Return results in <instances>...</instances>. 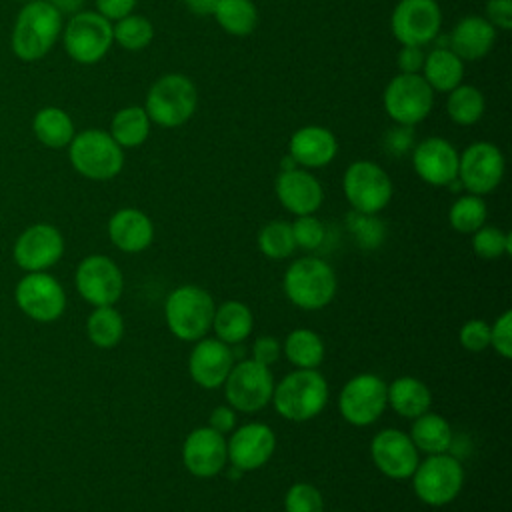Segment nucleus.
<instances>
[{
    "mask_svg": "<svg viewBox=\"0 0 512 512\" xmlns=\"http://www.w3.org/2000/svg\"><path fill=\"white\" fill-rule=\"evenodd\" d=\"M472 248L480 258H498L512 252V238L496 226H480L472 232Z\"/></svg>",
    "mask_w": 512,
    "mask_h": 512,
    "instance_id": "nucleus-40",
    "label": "nucleus"
},
{
    "mask_svg": "<svg viewBox=\"0 0 512 512\" xmlns=\"http://www.w3.org/2000/svg\"><path fill=\"white\" fill-rule=\"evenodd\" d=\"M284 354L296 368L316 370L324 360V342L314 330L296 328L284 340Z\"/></svg>",
    "mask_w": 512,
    "mask_h": 512,
    "instance_id": "nucleus-34",
    "label": "nucleus"
},
{
    "mask_svg": "<svg viewBox=\"0 0 512 512\" xmlns=\"http://www.w3.org/2000/svg\"><path fill=\"white\" fill-rule=\"evenodd\" d=\"M114 42L112 22L98 12H78L64 28V48L78 64H96Z\"/></svg>",
    "mask_w": 512,
    "mask_h": 512,
    "instance_id": "nucleus-10",
    "label": "nucleus"
},
{
    "mask_svg": "<svg viewBox=\"0 0 512 512\" xmlns=\"http://www.w3.org/2000/svg\"><path fill=\"white\" fill-rule=\"evenodd\" d=\"M36 138L48 148H64L74 138V122L62 108L46 106L36 112L32 120Z\"/></svg>",
    "mask_w": 512,
    "mask_h": 512,
    "instance_id": "nucleus-31",
    "label": "nucleus"
},
{
    "mask_svg": "<svg viewBox=\"0 0 512 512\" xmlns=\"http://www.w3.org/2000/svg\"><path fill=\"white\" fill-rule=\"evenodd\" d=\"M112 36H114V42L120 44L124 50L138 52L148 48V44L152 42L154 26L148 18L140 14H128L116 20V24L112 26Z\"/></svg>",
    "mask_w": 512,
    "mask_h": 512,
    "instance_id": "nucleus-37",
    "label": "nucleus"
},
{
    "mask_svg": "<svg viewBox=\"0 0 512 512\" xmlns=\"http://www.w3.org/2000/svg\"><path fill=\"white\" fill-rule=\"evenodd\" d=\"M290 226L296 246L304 250H316L324 242V224L312 214L298 216Z\"/></svg>",
    "mask_w": 512,
    "mask_h": 512,
    "instance_id": "nucleus-43",
    "label": "nucleus"
},
{
    "mask_svg": "<svg viewBox=\"0 0 512 512\" xmlns=\"http://www.w3.org/2000/svg\"><path fill=\"white\" fill-rule=\"evenodd\" d=\"M488 216L486 210V202L482 200V196L476 194H464L460 196L448 212V220L450 226L460 232V234H472L476 232L480 226H484Z\"/></svg>",
    "mask_w": 512,
    "mask_h": 512,
    "instance_id": "nucleus-38",
    "label": "nucleus"
},
{
    "mask_svg": "<svg viewBox=\"0 0 512 512\" xmlns=\"http://www.w3.org/2000/svg\"><path fill=\"white\" fill-rule=\"evenodd\" d=\"M496 42V28L478 14H468L456 22L450 34V50L462 60L484 58Z\"/></svg>",
    "mask_w": 512,
    "mask_h": 512,
    "instance_id": "nucleus-26",
    "label": "nucleus"
},
{
    "mask_svg": "<svg viewBox=\"0 0 512 512\" xmlns=\"http://www.w3.org/2000/svg\"><path fill=\"white\" fill-rule=\"evenodd\" d=\"M138 0H96V12L106 20L116 22L134 12Z\"/></svg>",
    "mask_w": 512,
    "mask_h": 512,
    "instance_id": "nucleus-49",
    "label": "nucleus"
},
{
    "mask_svg": "<svg viewBox=\"0 0 512 512\" xmlns=\"http://www.w3.org/2000/svg\"><path fill=\"white\" fill-rule=\"evenodd\" d=\"M212 16L230 36H248L258 24V10L252 0H216Z\"/></svg>",
    "mask_w": 512,
    "mask_h": 512,
    "instance_id": "nucleus-33",
    "label": "nucleus"
},
{
    "mask_svg": "<svg viewBox=\"0 0 512 512\" xmlns=\"http://www.w3.org/2000/svg\"><path fill=\"white\" fill-rule=\"evenodd\" d=\"M64 252V240L60 232L50 224L30 226L14 246L16 262L32 272H40L52 266Z\"/></svg>",
    "mask_w": 512,
    "mask_h": 512,
    "instance_id": "nucleus-23",
    "label": "nucleus"
},
{
    "mask_svg": "<svg viewBox=\"0 0 512 512\" xmlns=\"http://www.w3.org/2000/svg\"><path fill=\"white\" fill-rule=\"evenodd\" d=\"M214 300L200 286H180L172 290L164 304V316L170 332L186 342H196L208 334L214 318Z\"/></svg>",
    "mask_w": 512,
    "mask_h": 512,
    "instance_id": "nucleus-5",
    "label": "nucleus"
},
{
    "mask_svg": "<svg viewBox=\"0 0 512 512\" xmlns=\"http://www.w3.org/2000/svg\"><path fill=\"white\" fill-rule=\"evenodd\" d=\"M108 236L122 252H142L152 244L154 226L148 214L138 208H122L108 222Z\"/></svg>",
    "mask_w": 512,
    "mask_h": 512,
    "instance_id": "nucleus-25",
    "label": "nucleus"
},
{
    "mask_svg": "<svg viewBox=\"0 0 512 512\" xmlns=\"http://www.w3.org/2000/svg\"><path fill=\"white\" fill-rule=\"evenodd\" d=\"M258 246H260L262 254L272 260L288 258L296 250L292 226L284 220L268 222L258 234Z\"/></svg>",
    "mask_w": 512,
    "mask_h": 512,
    "instance_id": "nucleus-39",
    "label": "nucleus"
},
{
    "mask_svg": "<svg viewBox=\"0 0 512 512\" xmlns=\"http://www.w3.org/2000/svg\"><path fill=\"white\" fill-rule=\"evenodd\" d=\"M290 158L300 168H322L328 166L338 154V140L332 130L324 126H302L288 142Z\"/></svg>",
    "mask_w": 512,
    "mask_h": 512,
    "instance_id": "nucleus-24",
    "label": "nucleus"
},
{
    "mask_svg": "<svg viewBox=\"0 0 512 512\" xmlns=\"http://www.w3.org/2000/svg\"><path fill=\"white\" fill-rule=\"evenodd\" d=\"M414 144V126H404V124H396L394 128H390L384 134V148L392 154V156H402L406 154Z\"/></svg>",
    "mask_w": 512,
    "mask_h": 512,
    "instance_id": "nucleus-46",
    "label": "nucleus"
},
{
    "mask_svg": "<svg viewBox=\"0 0 512 512\" xmlns=\"http://www.w3.org/2000/svg\"><path fill=\"white\" fill-rule=\"evenodd\" d=\"M442 26V12L436 0H398L390 16L392 36L402 46L430 44Z\"/></svg>",
    "mask_w": 512,
    "mask_h": 512,
    "instance_id": "nucleus-12",
    "label": "nucleus"
},
{
    "mask_svg": "<svg viewBox=\"0 0 512 512\" xmlns=\"http://www.w3.org/2000/svg\"><path fill=\"white\" fill-rule=\"evenodd\" d=\"M384 110L396 122L404 126H416L422 122L434 106V90L422 78V74H396L384 88Z\"/></svg>",
    "mask_w": 512,
    "mask_h": 512,
    "instance_id": "nucleus-9",
    "label": "nucleus"
},
{
    "mask_svg": "<svg viewBox=\"0 0 512 512\" xmlns=\"http://www.w3.org/2000/svg\"><path fill=\"white\" fill-rule=\"evenodd\" d=\"M62 32V12L48 0H30L18 12L12 50L20 60L32 62L46 56Z\"/></svg>",
    "mask_w": 512,
    "mask_h": 512,
    "instance_id": "nucleus-1",
    "label": "nucleus"
},
{
    "mask_svg": "<svg viewBox=\"0 0 512 512\" xmlns=\"http://www.w3.org/2000/svg\"><path fill=\"white\" fill-rule=\"evenodd\" d=\"M88 338L98 348H112L124 334V320L112 306H96L88 318Z\"/></svg>",
    "mask_w": 512,
    "mask_h": 512,
    "instance_id": "nucleus-36",
    "label": "nucleus"
},
{
    "mask_svg": "<svg viewBox=\"0 0 512 512\" xmlns=\"http://www.w3.org/2000/svg\"><path fill=\"white\" fill-rule=\"evenodd\" d=\"M252 326V310L240 300H228L214 310L212 328L216 332V338L228 346L244 342L250 336Z\"/></svg>",
    "mask_w": 512,
    "mask_h": 512,
    "instance_id": "nucleus-28",
    "label": "nucleus"
},
{
    "mask_svg": "<svg viewBox=\"0 0 512 512\" xmlns=\"http://www.w3.org/2000/svg\"><path fill=\"white\" fill-rule=\"evenodd\" d=\"M284 294L302 310H320L336 296V274L316 256L298 258L284 272Z\"/></svg>",
    "mask_w": 512,
    "mask_h": 512,
    "instance_id": "nucleus-4",
    "label": "nucleus"
},
{
    "mask_svg": "<svg viewBox=\"0 0 512 512\" xmlns=\"http://www.w3.org/2000/svg\"><path fill=\"white\" fill-rule=\"evenodd\" d=\"M76 288L94 306H112L124 290L120 268L108 256H88L76 270Z\"/></svg>",
    "mask_w": 512,
    "mask_h": 512,
    "instance_id": "nucleus-15",
    "label": "nucleus"
},
{
    "mask_svg": "<svg viewBox=\"0 0 512 512\" xmlns=\"http://www.w3.org/2000/svg\"><path fill=\"white\" fill-rule=\"evenodd\" d=\"M198 104L194 82L178 72L160 76L148 90L144 110L150 122L162 128H178L186 124Z\"/></svg>",
    "mask_w": 512,
    "mask_h": 512,
    "instance_id": "nucleus-3",
    "label": "nucleus"
},
{
    "mask_svg": "<svg viewBox=\"0 0 512 512\" xmlns=\"http://www.w3.org/2000/svg\"><path fill=\"white\" fill-rule=\"evenodd\" d=\"M184 4L194 16H208L214 12L216 0H184Z\"/></svg>",
    "mask_w": 512,
    "mask_h": 512,
    "instance_id": "nucleus-52",
    "label": "nucleus"
},
{
    "mask_svg": "<svg viewBox=\"0 0 512 512\" xmlns=\"http://www.w3.org/2000/svg\"><path fill=\"white\" fill-rule=\"evenodd\" d=\"M28 2H30V0H28Z\"/></svg>",
    "mask_w": 512,
    "mask_h": 512,
    "instance_id": "nucleus-53",
    "label": "nucleus"
},
{
    "mask_svg": "<svg viewBox=\"0 0 512 512\" xmlns=\"http://www.w3.org/2000/svg\"><path fill=\"white\" fill-rule=\"evenodd\" d=\"M276 448V436L270 426L262 422H248L234 430L232 438L226 440L228 460L240 472L256 470L264 466Z\"/></svg>",
    "mask_w": 512,
    "mask_h": 512,
    "instance_id": "nucleus-18",
    "label": "nucleus"
},
{
    "mask_svg": "<svg viewBox=\"0 0 512 512\" xmlns=\"http://www.w3.org/2000/svg\"><path fill=\"white\" fill-rule=\"evenodd\" d=\"M286 512H324V498L320 490L308 482H296L284 496Z\"/></svg>",
    "mask_w": 512,
    "mask_h": 512,
    "instance_id": "nucleus-41",
    "label": "nucleus"
},
{
    "mask_svg": "<svg viewBox=\"0 0 512 512\" xmlns=\"http://www.w3.org/2000/svg\"><path fill=\"white\" fill-rule=\"evenodd\" d=\"M16 300L28 316L40 322L56 320L66 306L62 286L52 276L42 272H34L18 284Z\"/></svg>",
    "mask_w": 512,
    "mask_h": 512,
    "instance_id": "nucleus-20",
    "label": "nucleus"
},
{
    "mask_svg": "<svg viewBox=\"0 0 512 512\" xmlns=\"http://www.w3.org/2000/svg\"><path fill=\"white\" fill-rule=\"evenodd\" d=\"M460 344L470 352H482L490 346V326L484 320H468L460 328Z\"/></svg>",
    "mask_w": 512,
    "mask_h": 512,
    "instance_id": "nucleus-45",
    "label": "nucleus"
},
{
    "mask_svg": "<svg viewBox=\"0 0 512 512\" xmlns=\"http://www.w3.org/2000/svg\"><path fill=\"white\" fill-rule=\"evenodd\" d=\"M370 454L376 464V468L394 480H404L410 478L420 462L418 450L412 444L410 436L396 430V428H386L380 430L370 444Z\"/></svg>",
    "mask_w": 512,
    "mask_h": 512,
    "instance_id": "nucleus-16",
    "label": "nucleus"
},
{
    "mask_svg": "<svg viewBox=\"0 0 512 512\" xmlns=\"http://www.w3.org/2000/svg\"><path fill=\"white\" fill-rule=\"evenodd\" d=\"M410 440L416 450L426 454H442L452 444V430L446 418L434 412H424L414 418L410 428Z\"/></svg>",
    "mask_w": 512,
    "mask_h": 512,
    "instance_id": "nucleus-30",
    "label": "nucleus"
},
{
    "mask_svg": "<svg viewBox=\"0 0 512 512\" xmlns=\"http://www.w3.org/2000/svg\"><path fill=\"white\" fill-rule=\"evenodd\" d=\"M490 346L502 356H512V312L504 310L490 326Z\"/></svg>",
    "mask_w": 512,
    "mask_h": 512,
    "instance_id": "nucleus-44",
    "label": "nucleus"
},
{
    "mask_svg": "<svg viewBox=\"0 0 512 512\" xmlns=\"http://www.w3.org/2000/svg\"><path fill=\"white\" fill-rule=\"evenodd\" d=\"M234 366V354L228 344L218 338H200L190 352L188 372L202 388H218Z\"/></svg>",
    "mask_w": 512,
    "mask_h": 512,
    "instance_id": "nucleus-21",
    "label": "nucleus"
},
{
    "mask_svg": "<svg viewBox=\"0 0 512 512\" xmlns=\"http://www.w3.org/2000/svg\"><path fill=\"white\" fill-rule=\"evenodd\" d=\"M424 52L420 46H402L398 56H396V62H398V68L402 74H420L422 70V64H424Z\"/></svg>",
    "mask_w": 512,
    "mask_h": 512,
    "instance_id": "nucleus-50",
    "label": "nucleus"
},
{
    "mask_svg": "<svg viewBox=\"0 0 512 512\" xmlns=\"http://www.w3.org/2000/svg\"><path fill=\"white\" fill-rule=\"evenodd\" d=\"M504 156L492 142H472L462 154H458L456 180L476 196L490 194L504 178Z\"/></svg>",
    "mask_w": 512,
    "mask_h": 512,
    "instance_id": "nucleus-13",
    "label": "nucleus"
},
{
    "mask_svg": "<svg viewBox=\"0 0 512 512\" xmlns=\"http://www.w3.org/2000/svg\"><path fill=\"white\" fill-rule=\"evenodd\" d=\"M208 426L220 434H228L234 430L236 426V412L232 410V406H216L212 412H210V418H208Z\"/></svg>",
    "mask_w": 512,
    "mask_h": 512,
    "instance_id": "nucleus-51",
    "label": "nucleus"
},
{
    "mask_svg": "<svg viewBox=\"0 0 512 512\" xmlns=\"http://www.w3.org/2000/svg\"><path fill=\"white\" fill-rule=\"evenodd\" d=\"M182 462L192 476L212 478L220 474L228 462L224 434L202 426L192 430L182 446Z\"/></svg>",
    "mask_w": 512,
    "mask_h": 512,
    "instance_id": "nucleus-17",
    "label": "nucleus"
},
{
    "mask_svg": "<svg viewBox=\"0 0 512 512\" xmlns=\"http://www.w3.org/2000/svg\"><path fill=\"white\" fill-rule=\"evenodd\" d=\"M348 204L360 214H378L392 198V180L386 170L370 160L352 162L342 178Z\"/></svg>",
    "mask_w": 512,
    "mask_h": 512,
    "instance_id": "nucleus-8",
    "label": "nucleus"
},
{
    "mask_svg": "<svg viewBox=\"0 0 512 512\" xmlns=\"http://www.w3.org/2000/svg\"><path fill=\"white\" fill-rule=\"evenodd\" d=\"M412 478L414 494L428 506H444L452 502L464 484V470L462 464L442 454H428L424 462H418Z\"/></svg>",
    "mask_w": 512,
    "mask_h": 512,
    "instance_id": "nucleus-7",
    "label": "nucleus"
},
{
    "mask_svg": "<svg viewBox=\"0 0 512 512\" xmlns=\"http://www.w3.org/2000/svg\"><path fill=\"white\" fill-rule=\"evenodd\" d=\"M422 78L434 92H450L462 84L464 60L448 46L434 48L424 56Z\"/></svg>",
    "mask_w": 512,
    "mask_h": 512,
    "instance_id": "nucleus-27",
    "label": "nucleus"
},
{
    "mask_svg": "<svg viewBox=\"0 0 512 512\" xmlns=\"http://www.w3.org/2000/svg\"><path fill=\"white\" fill-rule=\"evenodd\" d=\"M484 18L496 30H510L512 28V0H488Z\"/></svg>",
    "mask_w": 512,
    "mask_h": 512,
    "instance_id": "nucleus-47",
    "label": "nucleus"
},
{
    "mask_svg": "<svg viewBox=\"0 0 512 512\" xmlns=\"http://www.w3.org/2000/svg\"><path fill=\"white\" fill-rule=\"evenodd\" d=\"M386 400L396 414L404 418H416L428 412L432 404V394L422 380L412 376H400L388 386Z\"/></svg>",
    "mask_w": 512,
    "mask_h": 512,
    "instance_id": "nucleus-29",
    "label": "nucleus"
},
{
    "mask_svg": "<svg viewBox=\"0 0 512 512\" xmlns=\"http://www.w3.org/2000/svg\"><path fill=\"white\" fill-rule=\"evenodd\" d=\"M388 384L376 374H358L350 378L340 390V414L352 426H368L376 422L388 400Z\"/></svg>",
    "mask_w": 512,
    "mask_h": 512,
    "instance_id": "nucleus-14",
    "label": "nucleus"
},
{
    "mask_svg": "<svg viewBox=\"0 0 512 512\" xmlns=\"http://www.w3.org/2000/svg\"><path fill=\"white\" fill-rule=\"evenodd\" d=\"M224 392L228 404L240 412L262 410L274 392L270 368L252 358L234 364L224 380Z\"/></svg>",
    "mask_w": 512,
    "mask_h": 512,
    "instance_id": "nucleus-11",
    "label": "nucleus"
},
{
    "mask_svg": "<svg viewBox=\"0 0 512 512\" xmlns=\"http://www.w3.org/2000/svg\"><path fill=\"white\" fill-rule=\"evenodd\" d=\"M68 146L74 170L90 180H110L118 176L124 166V148H120L110 132L88 128L74 134Z\"/></svg>",
    "mask_w": 512,
    "mask_h": 512,
    "instance_id": "nucleus-6",
    "label": "nucleus"
},
{
    "mask_svg": "<svg viewBox=\"0 0 512 512\" xmlns=\"http://www.w3.org/2000/svg\"><path fill=\"white\" fill-rule=\"evenodd\" d=\"M412 166L426 184L448 186L458 176V152L446 138L430 136L414 146Z\"/></svg>",
    "mask_w": 512,
    "mask_h": 512,
    "instance_id": "nucleus-19",
    "label": "nucleus"
},
{
    "mask_svg": "<svg viewBox=\"0 0 512 512\" xmlns=\"http://www.w3.org/2000/svg\"><path fill=\"white\" fill-rule=\"evenodd\" d=\"M272 402L282 418L306 422L324 410L328 402V384L320 372L298 368L274 386Z\"/></svg>",
    "mask_w": 512,
    "mask_h": 512,
    "instance_id": "nucleus-2",
    "label": "nucleus"
},
{
    "mask_svg": "<svg viewBox=\"0 0 512 512\" xmlns=\"http://www.w3.org/2000/svg\"><path fill=\"white\" fill-rule=\"evenodd\" d=\"M150 118L144 106H124L110 122V136L120 148H138L150 134Z\"/></svg>",
    "mask_w": 512,
    "mask_h": 512,
    "instance_id": "nucleus-32",
    "label": "nucleus"
},
{
    "mask_svg": "<svg viewBox=\"0 0 512 512\" xmlns=\"http://www.w3.org/2000/svg\"><path fill=\"white\" fill-rule=\"evenodd\" d=\"M276 196L288 212L296 216H306L314 214L320 208L324 200V190L314 174H310L306 168L296 166L278 174Z\"/></svg>",
    "mask_w": 512,
    "mask_h": 512,
    "instance_id": "nucleus-22",
    "label": "nucleus"
},
{
    "mask_svg": "<svg viewBox=\"0 0 512 512\" xmlns=\"http://www.w3.org/2000/svg\"><path fill=\"white\" fill-rule=\"evenodd\" d=\"M348 228L362 248H376L384 238V228L374 214H348Z\"/></svg>",
    "mask_w": 512,
    "mask_h": 512,
    "instance_id": "nucleus-42",
    "label": "nucleus"
},
{
    "mask_svg": "<svg viewBox=\"0 0 512 512\" xmlns=\"http://www.w3.org/2000/svg\"><path fill=\"white\" fill-rule=\"evenodd\" d=\"M446 112L458 126L476 124L484 114V94L470 84H458L448 92Z\"/></svg>",
    "mask_w": 512,
    "mask_h": 512,
    "instance_id": "nucleus-35",
    "label": "nucleus"
},
{
    "mask_svg": "<svg viewBox=\"0 0 512 512\" xmlns=\"http://www.w3.org/2000/svg\"><path fill=\"white\" fill-rule=\"evenodd\" d=\"M280 358V342L272 336H260L252 346V360L270 366Z\"/></svg>",
    "mask_w": 512,
    "mask_h": 512,
    "instance_id": "nucleus-48",
    "label": "nucleus"
}]
</instances>
